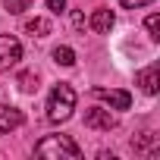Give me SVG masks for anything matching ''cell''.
Segmentation results:
<instances>
[{
  "instance_id": "7c38bea8",
  "label": "cell",
  "mask_w": 160,
  "mask_h": 160,
  "mask_svg": "<svg viewBox=\"0 0 160 160\" xmlns=\"http://www.w3.org/2000/svg\"><path fill=\"white\" fill-rule=\"evenodd\" d=\"M3 7H7V13H25L32 7V0H3Z\"/></svg>"
},
{
  "instance_id": "277c9868",
  "label": "cell",
  "mask_w": 160,
  "mask_h": 160,
  "mask_svg": "<svg viewBox=\"0 0 160 160\" xmlns=\"http://www.w3.org/2000/svg\"><path fill=\"white\" fill-rule=\"evenodd\" d=\"M85 126L88 129H98V132H110V129H116V116L110 110L91 107V110H85Z\"/></svg>"
},
{
  "instance_id": "52a82bcc",
  "label": "cell",
  "mask_w": 160,
  "mask_h": 160,
  "mask_svg": "<svg viewBox=\"0 0 160 160\" xmlns=\"http://www.w3.org/2000/svg\"><path fill=\"white\" fill-rule=\"evenodd\" d=\"M113 22H116V16H113L110 10H94V16H91V28H94L98 35H107V32L113 28Z\"/></svg>"
},
{
  "instance_id": "7a4b0ae2",
  "label": "cell",
  "mask_w": 160,
  "mask_h": 160,
  "mask_svg": "<svg viewBox=\"0 0 160 160\" xmlns=\"http://www.w3.org/2000/svg\"><path fill=\"white\" fill-rule=\"evenodd\" d=\"M72 110H75V91H72V85H66V82L53 85L50 101H47V119L50 122H66L72 116Z\"/></svg>"
},
{
  "instance_id": "2e32d148",
  "label": "cell",
  "mask_w": 160,
  "mask_h": 160,
  "mask_svg": "<svg viewBox=\"0 0 160 160\" xmlns=\"http://www.w3.org/2000/svg\"><path fill=\"white\" fill-rule=\"evenodd\" d=\"M47 7H50V13H63L66 10V0H47Z\"/></svg>"
},
{
  "instance_id": "6da1fadb",
  "label": "cell",
  "mask_w": 160,
  "mask_h": 160,
  "mask_svg": "<svg viewBox=\"0 0 160 160\" xmlns=\"http://www.w3.org/2000/svg\"><path fill=\"white\" fill-rule=\"evenodd\" d=\"M35 154L47 157V160H78V157H82L78 144L69 135H47V138H41L35 144Z\"/></svg>"
},
{
  "instance_id": "4fadbf2b",
  "label": "cell",
  "mask_w": 160,
  "mask_h": 160,
  "mask_svg": "<svg viewBox=\"0 0 160 160\" xmlns=\"http://www.w3.org/2000/svg\"><path fill=\"white\" fill-rule=\"evenodd\" d=\"M144 25H148V32H151V38L157 41V38H160V16H157V13H154V16H148V22H144Z\"/></svg>"
},
{
  "instance_id": "5b68a950",
  "label": "cell",
  "mask_w": 160,
  "mask_h": 160,
  "mask_svg": "<svg viewBox=\"0 0 160 160\" xmlns=\"http://www.w3.org/2000/svg\"><path fill=\"white\" fill-rule=\"evenodd\" d=\"M94 98L107 101L113 110H129L132 107V94L122 91V88H94Z\"/></svg>"
},
{
  "instance_id": "8fae6325",
  "label": "cell",
  "mask_w": 160,
  "mask_h": 160,
  "mask_svg": "<svg viewBox=\"0 0 160 160\" xmlns=\"http://www.w3.org/2000/svg\"><path fill=\"white\" fill-rule=\"evenodd\" d=\"M53 60H57L60 66H72V63H75V53H72V47H57V50H53Z\"/></svg>"
},
{
  "instance_id": "ba28073f",
  "label": "cell",
  "mask_w": 160,
  "mask_h": 160,
  "mask_svg": "<svg viewBox=\"0 0 160 160\" xmlns=\"http://www.w3.org/2000/svg\"><path fill=\"white\" fill-rule=\"evenodd\" d=\"M138 85H141L148 94H157V63H151L148 69L138 72Z\"/></svg>"
},
{
  "instance_id": "9a60e30c",
  "label": "cell",
  "mask_w": 160,
  "mask_h": 160,
  "mask_svg": "<svg viewBox=\"0 0 160 160\" xmlns=\"http://www.w3.org/2000/svg\"><path fill=\"white\" fill-rule=\"evenodd\" d=\"M72 25H75V32H85V16L82 13H72Z\"/></svg>"
},
{
  "instance_id": "3957f363",
  "label": "cell",
  "mask_w": 160,
  "mask_h": 160,
  "mask_svg": "<svg viewBox=\"0 0 160 160\" xmlns=\"http://www.w3.org/2000/svg\"><path fill=\"white\" fill-rule=\"evenodd\" d=\"M19 60H22V44L13 35H0V72L16 66Z\"/></svg>"
},
{
  "instance_id": "9c48e42d",
  "label": "cell",
  "mask_w": 160,
  "mask_h": 160,
  "mask_svg": "<svg viewBox=\"0 0 160 160\" xmlns=\"http://www.w3.org/2000/svg\"><path fill=\"white\" fill-rule=\"evenodd\" d=\"M25 32L28 35H38V38H44V35H50V19H28L25 22Z\"/></svg>"
},
{
  "instance_id": "5bb4252c",
  "label": "cell",
  "mask_w": 160,
  "mask_h": 160,
  "mask_svg": "<svg viewBox=\"0 0 160 160\" xmlns=\"http://www.w3.org/2000/svg\"><path fill=\"white\" fill-rule=\"evenodd\" d=\"M119 3H122L126 10H138V7H144V3H151V0H119Z\"/></svg>"
},
{
  "instance_id": "8992f818",
  "label": "cell",
  "mask_w": 160,
  "mask_h": 160,
  "mask_svg": "<svg viewBox=\"0 0 160 160\" xmlns=\"http://www.w3.org/2000/svg\"><path fill=\"white\" fill-rule=\"evenodd\" d=\"M22 122H25L22 110H16V107H7V104H0V132H13V129H19Z\"/></svg>"
},
{
  "instance_id": "30bf717a",
  "label": "cell",
  "mask_w": 160,
  "mask_h": 160,
  "mask_svg": "<svg viewBox=\"0 0 160 160\" xmlns=\"http://www.w3.org/2000/svg\"><path fill=\"white\" fill-rule=\"evenodd\" d=\"M19 88H22L25 94H35V91H38V75H35V72H22V75H19Z\"/></svg>"
}]
</instances>
